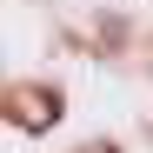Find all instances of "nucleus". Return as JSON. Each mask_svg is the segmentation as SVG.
Here are the masks:
<instances>
[{
  "label": "nucleus",
  "instance_id": "obj_1",
  "mask_svg": "<svg viewBox=\"0 0 153 153\" xmlns=\"http://www.w3.org/2000/svg\"><path fill=\"white\" fill-rule=\"evenodd\" d=\"M146 133H153V126H146Z\"/></svg>",
  "mask_w": 153,
  "mask_h": 153
}]
</instances>
